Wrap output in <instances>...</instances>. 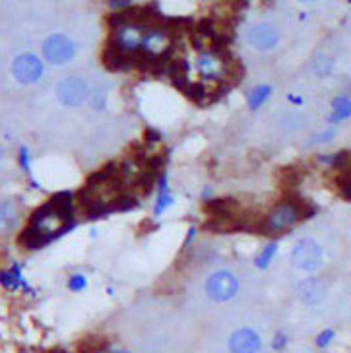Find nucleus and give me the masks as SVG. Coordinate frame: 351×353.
<instances>
[{
  "instance_id": "20",
  "label": "nucleus",
  "mask_w": 351,
  "mask_h": 353,
  "mask_svg": "<svg viewBox=\"0 0 351 353\" xmlns=\"http://www.w3.org/2000/svg\"><path fill=\"white\" fill-rule=\"evenodd\" d=\"M340 183L341 188H343V194L348 198H351V171H348V173L343 175V179H341Z\"/></svg>"
},
{
  "instance_id": "15",
  "label": "nucleus",
  "mask_w": 351,
  "mask_h": 353,
  "mask_svg": "<svg viewBox=\"0 0 351 353\" xmlns=\"http://www.w3.org/2000/svg\"><path fill=\"white\" fill-rule=\"evenodd\" d=\"M351 114V101L350 99H338L336 101V113L332 114V121H340Z\"/></svg>"
},
{
  "instance_id": "25",
  "label": "nucleus",
  "mask_w": 351,
  "mask_h": 353,
  "mask_svg": "<svg viewBox=\"0 0 351 353\" xmlns=\"http://www.w3.org/2000/svg\"><path fill=\"white\" fill-rule=\"evenodd\" d=\"M2 154H4V152H2V145H0V159H2Z\"/></svg>"
},
{
  "instance_id": "13",
  "label": "nucleus",
  "mask_w": 351,
  "mask_h": 353,
  "mask_svg": "<svg viewBox=\"0 0 351 353\" xmlns=\"http://www.w3.org/2000/svg\"><path fill=\"white\" fill-rule=\"evenodd\" d=\"M18 221H20V214H18L16 206L8 200L0 202V233L12 231L18 225Z\"/></svg>"
},
{
  "instance_id": "1",
  "label": "nucleus",
  "mask_w": 351,
  "mask_h": 353,
  "mask_svg": "<svg viewBox=\"0 0 351 353\" xmlns=\"http://www.w3.org/2000/svg\"><path fill=\"white\" fill-rule=\"evenodd\" d=\"M70 210L72 204L68 194H59L52 198L51 202H47L31 216L30 225L21 233V245H26L28 249H37L52 237H57L66 229V221L70 219Z\"/></svg>"
},
{
  "instance_id": "10",
  "label": "nucleus",
  "mask_w": 351,
  "mask_h": 353,
  "mask_svg": "<svg viewBox=\"0 0 351 353\" xmlns=\"http://www.w3.org/2000/svg\"><path fill=\"white\" fill-rule=\"evenodd\" d=\"M279 41V32L272 23H257L248 32V43L259 51H272Z\"/></svg>"
},
{
  "instance_id": "18",
  "label": "nucleus",
  "mask_w": 351,
  "mask_h": 353,
  "mask_svg": "<svg viewBox=\"0 0 351 353\" xmlns=\"http://www.w3.org/2000/svg\"><path fill=\"white\" fill-rule=\"evenodd\" d=\"M173 202V198L169 196V192H161V196H159V200H157V208H155V214H161L163 210L169 206Z\"/></svg>"
},
{
  "instance_id": "8",
  "label": "nucleus",
  "mask_w": 351,
  "mask_h": 353,
  "mask_svg": "<svg viewBox=\"0 0 351 353\" xmlns=\"http://www.w3.org/2000/svg\"><path fill=\"white\" fill-rule=\"evenodd\" d=\"M12 74L20 83H33L43 76V64L35 54L26 52V54L16 57V61L12 64Z\"/></svg>"
},
{
  "instance_id": "16",
  "label": "nucleus",
  "mask_w": 351,
  "mask_h": 353,
  "mask_svg": "<svg viewBox=\"0 0 351 353\" xmlns=\"http://www.w3.org/2000/svg\"><path fill=\"white\" fill-rule=\"evenodd\" d=\"M276 249H278V245H276V243L268 245V247L264 249V252H262L259 259H257V266H259V268H266V266L270 264V260L274 259V254H276Z\"/></svg>"
},
{
  "instance_id": "3",
  "label": "nucleus",
  "mask_w": 351,
  "mask_h": 353,
  "mask_svg": "<svg viewBox=\"0 0 351 353\" xmlns=\"http://www.w3.org/2000/svg\"><path fill=\"white\" fill-rule=\"evenodd\" d=\"M197 70L202 82H221L228 76L229 66L219 52L206 49L197 57Z\"/></svg>"
},
{
  "instance_id": "19",
  "label": "nucleus",
  "mask_w": 351,
  "mask_h": 353,
  "mask_svg": "<svg viewBox=\"0 0 351 353\" xmlns=\"http://www.w3.org/2000/svg\"><path fill=\"white\" fill-rule=\"evenodd\" d=\"M68 288H70L72 291L83 290V288H86V278H83V276H80V274H78V276H72V278H70V281H68Z\"/></svg>"
},
{
  "instance_id": "17",
  "label": "nucleus",
  "mask_w": 351,
  "mask_h": 353,
  "mask_svg": "<svg viewBox=\"0 0 351 353\" xmlns=\"http://www.w3.org/2000/svg\"><path fill=\"white\" fill-rule=\"evenodd\" d=\"M0 280H2V283H4L6 288H16V285L21 281L20 270H18V268H12L10 272H4Z\"/></svg>"
},
{
  "instance_id": "2",
  "label": "nucleus",
  "mask_w": 351,
  "mask_h": 353,
  "mask_svg": "<svg viewBox=\"0 0 351 353\" xmlns=\"http://www.w3.org/2000/svg\"><path fill=\"white\" fill-rule=\"evenodd\" d=\"M239 291L237 278L228 270L214 272L206 280V293L212 301L225 303L231 301Z\"/></svg>"
},
{
  "instance_id": "9",
  "label": "nucleus",
  "mask_w": 351,
  "mask_h": 353,
  "mask_svg": "<svg viewBox=\"0 0 351 353\" xmlns=\"http://www.w3.org/2000/svg\"><path fill=\"white\" fill-rule=\"evenodd\" d=\"M57 95H59L61 103L68 105V107H76L88 97V83L83 82L82 78H76V76L64 78L57 88Z\"/></svg>"
},
{
  "instance_id": "4",
  "label": "nucleus",
  "mask_w": 351,
  "mask_h": 353,
  "mask_svg": "<svg viewBox=\"0 0 351 353\" xmlns=\"http://www.w3.org/2000/svg\"><path fill=\"white\" fill-rule=\"evenodd\" d=\"M171 33L161 26H146L142 41H140V52H144L150 59H159L171 49Z\"/></svg>"
},
{
  "instance_id": "22",
  "label": "nucleus",
  "mask_w": 351,
  "mask_h": 353,
  "mask_svg": "<svg viewBox=\"0 0 351 353\" xmlns=\"http://www.w3.org/2000/svg\"><path fill=\"white\" fill-rule=\"evenodd\" d=\"M130 6V2H124V0H121V2H111V8H128Z\"/></svg>"
},
{
  "instance_id": "6",
  "label": "nucleus",
  "mask_w": 351,
  "mask_h": 353,
  "mask_svg": "<svg viewBox=\"0 0 351 353\" xmlns=\"http://www.w3.org/2000/svg\"><path fill=\"white\" fill-rule=\"evenodd\" d=\"M322 260H324V254H322L321 245L312 239L299 241L291 250V262L301 270H317L322 266Z\"/></svg>"
},
{
  "instance_id": "14",
  "label": "nucleus",
  "mask_w": 351,
  "mask_h": 353,
  "mask_svg": "<svg viewBox=\"0 0 351 353\" xmlns=\"http://www.w3.org/2000/svg\"><path fill=\"white\" fill-rule=\"evenodd\" d=\"M270 85H259V88H254L250 95H248V105H250V109H259L260 105L264 103L266 99L270 97Z\"/></svg>"
},
{
  "instance_id": "11",
  "label": "nucleus",
  "mask_w": 351,
  "mask_h": 353,
  "mask_svg": "<svg viewBox=\"0 0 351 353\" xmlns=\"http://www.w3.org/2000/svg\"><path fill=\"white\" fill-rule=\"evenodd\" d=\"M260 336L250 328H241L237 332L231 334L229 338V352L231 353H259Z\"/></svg>"
},
{
  "instance_id": "21",
  "label": "nucleus",
  "mask_w": 351,
  "mask_h": 353,
  "mask_svg": "<svg viewBox=\"0 0 351 353\" xmlns=\"http://www.w3.org/2000/svg\"><path fill=\"white\" fill-rule=\"evenodd\" d=\"M332 338H334V332H332V330H326V332H322L321 336H319V340H317V343H319L321 347H326V345L330 343Z\"/></svg>"
},
{
  "instance_id": "23",
  "label": "nucleus",
  "mask_w": 351,
  "mask_h": 353,
  "mask_svg": "<svg viewBox=\"0 0 351 353\" xmlns=\"http://www.w3.org/2000/svg\"><path fill=\"white\" fill-rule=\"evenodd\" d=\"M283 342H285L283 338H276V343H274V347H276V350H279V347L283 345Z\"/></svg>"
},
{
  "instance_id": "24",
  "label": "nucleus",
  "mask_w": 351,
  "mask_h": 353,
  "mask_svg": "<svg viewBox=\"0 0 351 353\" xmlns=\"http://www.w3.org/2000/svg\"><path fill=\"white\" fill-rule=\"evenodd\" d=\"M107 353H128L126 350H117V347H113V350H109Z\"/></svg>"
},
{
  "instance_id": "12",
  "label": "nucleus",
  "mask_w": 351,
  "mask_h": 353,
  "mask_svg": "<svg viewBox=\"0 0 351 353\" xmlns=\"http://www.w3.org/2000/svg\"><path fill=\"white\" fill-rule=\"evenodd\" d=\"M297 295L303 303L307 305H317L324 299L326 295V285L322 283L319 278H307V280L299 281L297 285Z\"/></svg>"
},
{
  "instance_id": "5",
  "label": "nucleus",
  "mask_w": 351,
  "mask_h": 353,
  "mask_svg": "<svg viewBox=\"0 0 351 353\" xmlns=\"http://www.w3.org/2000/svg\"><path fill=\"white\" fill-rule=\"evenodd\" d=\"M301 219V208L293 202H281L268 214L264 219V231L266 233H281L293 228Z\"/></svg>"
},
{
  "instance_id": "7",
  "label": "nucleus",
  "mask_w": 351,
  "mask_h": 353,
  "mask_svg": "<svg viewBox=\"0 0 351 353\" xmlns=\"http://www.w3.org/2000/svg\"><path fill=\"white\" fill-rule=\"evenodd\" d=\"M74 52H76V47H74L72 39L66 35H61V33L51 35L43 43V57L47 59V63L57 64V66L68 63L74 57Z\"/></svg>"
}]
</instances>
